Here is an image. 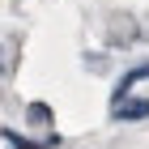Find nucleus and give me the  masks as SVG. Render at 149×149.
Returning <instances> with one entry per match:
<instances>
[{
	"mask_svg": "<svg viewBox=\"0 0 149 149\" xmlns=\"http://www.w3.org/2000/svg\"><path fill=\"white\" fill-rule=\"evenodd\" d=\"M111 115L115 119H149V98H119Z\"/></svg>",
	"mask_w": 149,
	"mask_h": 149,
	"instance_id": "1",
	"label": "nucleus"
},
{
	"mask_svg": "<svg viewBox=\"0 0 149 149\" xmlns=\"http://www.w3.org/2000/svg\"><path fill=\"white\" fill-rule=\"evenodd\" d=\"M145 77H149V64H136L132 72H124V77H119V85H115V94H111V102H119V98H128V90H132L136 81H145Z\"/></svg>",
	"mask_w": 149,
	"mask_h": 149,
	"instance_id": "2",
	"label": "nucleus"
},
{
	"mask_svg": "<svg viewBox=\"0 0 149 149\" xmlns=\"http://www.w3.org/2000/svg\"><path fill=\"white\" fill-rule=\"evenodd\" d=\"M26 115H30V128H43V132L51 128V107H47V102H30Z\"/></svg>",
	"mask_w": 149,
	"mask_h": 149,
	"instance_id": "3",
	"label": "nucleus"
},
{
	"mask_svg": "<svg viewBox=\"0 0 149 149\" xmlns=\"http://www.w3.org/2000/svg\"><path fill=\"white\" fill-rule=\"evenodd\" d=\"M0 136L9 141V145H13V149H43V145H26V141H22V136H17V132H9V128H0Z\"/></svg>",
	"mask_w": 149,
	"mask_h": 149,
	"instance_id": "4",
	"label": "nucleus"
}]
</instances>
